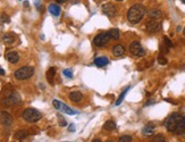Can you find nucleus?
Instances as JSON below:
<instances>
[{
    "label": "nucleus",
    "mask_w": 185,
    "mask_h": 142,
    "mask_svg": "<svg viewBox=\"0 0 185 142\" xmlns=\"http://www.w3.org/2000/svg\"><path fill=\"white\" fill-rule=\"evenodd\" d=\"M183 36H185V27H184V30H183Z\"/></svg>",
    "instance_id": "obj_38"
},
{
    "label": "nucleus",
    "mask_w": 185,
    "mask_h": 142,
    "mask_svg": "<svg viewBox=\"0 0 185 142\" xmlns=\"http://www.w3.org/2000/svg\"><path fill=\"white\" fill-rule=\"evenodd\" d=\"M152 142H167L162 134H158L152 139Z\"/></svg>",
    "instance_id": "obj_25"
},
{
    "label": "nucleus",
    "mask_w": 185,
    "mask_h": 142,
    "mask_svg": "<svg viewBox=\"0 0 185 142\" xmlns=\"http://www.w3.org/2000/svg\"><path fill=\"white\" fill-rule=\"evenodd\" d=\"M148 16H149V18L151 20H159L161 18V16H162V13L160 11L159 9H157V8H153V9L149 10V13H148Z\"/></svg>",
    "instance_id": "obj_14"
},
{
    "label": "nucleus",
    "mask_w": 185,
    "mask_h": 142,
    "mask_svg": "<svg viewBox=\"0 0 185 142\" xmlns=\"http://www.w3.org/2000/svg\"><path fill=\"white\" fill-rule=\"evenodd\" d=\"M168 49H169V48H168V47H166L165 43L160 46V50H161V52H164V54H167V52H168Z\"/></svg>",
    "instance_id": "obj_32"
},
{
    "label": "nucleus",
    "mask_w": 185,
    "mask_h": 142,
    "mask_svg": "<svg viewBox=\"0 0 185 142\" xmlns=\"http://www.w3.org/2000/svg\"><path fill=\"white\" fill-rule=\"evenodd\" d=\"M145 30L148 33H158L160 30H161V23H159L158 20H151L147 23V26H145Z\"/></svg>",
    "instance_id": "obj_9"
},
{
    "label": "nucleus",
    "mask_w": 185,
    "mask_h": 142,
    "mask_svg": "<svg viewBox=\"0 0 185 142\" xmlns=\"http://www.w3.org/2000/svg\"><path fill=\"white\" fill-rule=\"evenodd\" d=\"M74 124H71V127H69V131H71V132H74V131H75V128H74Z\"/></svg>",
    "instance_id": "obj_34"
},
{
    "label": "nucleus",
    "mask_w": 185,
    "mask_h": 142,
    "mask_svg": "<svg viewBox=\"0 0 185 142\" xmlns=\"http://www.w3.org/2000/svg\"><path fill=\"white\" fill-rule=\"evenodd\" d=\"M129 86H127V88H126V89H125V90H124V91L122 92V93H120V96L118 97L117 101L115 102V105H116V106H119V105H120V103L123 102L124 98H125V96H126V93H127V91H129Z\"/></svg>",
    "instance_id": "obj_24"
},
{
    "label": "nucleus",
    "mask_w": 185,
    "mask_h": 142,
    "mask_svg": "<svg viewBox=\"0 0 185 142\" xmlns=\"http://www.w3.org/2000/svg\"><path fill=\"white\" fill-rule=\"evenodd\" d=\"M103 128L106 131H113V130L116 128V123L114 122V121H111V119H109V121H107V122L103 124Z\"/></svg>",
    "instance_id": "obj_21"
},
{
    "label": "nucleus",
    "mask_w": 185,
    "mask_h": 142,
    "mask_svg": "<svg viewBox=\"0 0 185 142\" xmlns=\"http://www.w3.org/2000/svg\"><path fill=\"white\" fill-rule=\"evenodd\" d=\"M6 59L9 61V63H11V64H15V63H17V61L20 60V55L16 51H8L6 54Z\"/></svg>",
    "instance_id": "obj_12"
},
{
    "label": "nucleus",
    "mask_w": 185,
    "mask_h": 142,
    "mask_svg": "<svg viewBox=\"0 0 185 142\" xmlns=\"http://www.w3.org/2000/svg\"><path fill=\"white\" fill-rule=\"evenodd\" d=\"M26 137H29V132L25 130H20L15 133V139H17V140H23Z\"/></svg>",
    "instance_id": "obj_23"
},
{
    "label": "nucleus",
    "mask_w": 185,
    "mask_h": 142,
    "mask_svg": "<svg viewBox=\"0 0 185 142\" xmlns=\"http://www.w3.org/2000/svg\"><path fill=\"white\" fill-rule=\"evenodd\" d=\"M153 132H154V126L151 125V124L145 125L143 127V130H142V133H143L144 135H151V134H153Z\"/></svg>",
    "instance_id": "obj_22"
},
{
    "label": "nucleus",
    "mask_w": 185,
    "mask_h": 142,
    "mask_svg": "<svg viewBox=\"0 0 185 142\" xmlns=\"http://www.w3.org/2000/svg\"><path fill=\"white\" fill-rule=\"evenodd\" d=\"M118 142H132V137L131 135H122L119 137Z\"/></svg>",
    "instance_id": "obj_26"
},
{
    "label": "nucleus",
    "mask_w": 185,
    "mask_h": 142,
    "mask_svg": "<svg viewBox=\"0 0 185 142\" xmlns=\"http://www.w3.org/2000/svg\"><path fill=\"white\" fill-rule=\"evenodd\" d=\"M62 73H64V75L66 76V77H68V79H72V77H73L72 69H65V71L62 72Z\"/></svg>",
    "instance_id": "obj_31"
},
{
    "label": "nucleus",
    "mask_w": 185,
    "mask_h": 142,
    "mask_svg": "<svg viewBox=\"0 0 185 142\" xmlns=\"http://www.w3.org/2000/svg\"><path fill=\"white\" fill-rule=\"evenodd\" d=\"M164 43L166 45V47H168V48H173V42L168 39V36H164Z\"/></svg>",
    "instance_id": "obj_30"
},
{
    "label": "nucleus",
    "mask_w": 185,
    "mask_h": 142,
    "mask_svg": "<svg viewBox=\"0 0 185 142\" xmlns=\"http://www.w3.org/2000/svg\"><path fill=\"white\" fill-rule=\"evenodd\" d=\"M57 118H58V122H59V125H60V126H66L67 122L65 121V118H64L62 115H57Z\"/></svg>",
    "instance_id": "obj_29"
},
{
    "label": "nucleus",
    "mask_w": 185,
    "mask_h": 142,
    "mask_svg": "<svg viewBox=\"0 0 185 142\" xmlns=\"http://www.w3.org/2000/svg\"><path fill=\"white\" fill-rule=\"evenodd\" d=\"M0 75H5V71H4L1 67H0Z\"/></svg>",
    "instance_id": "obj_35"
},
{
    "label": "nucleus",
    "mask_w": 185,
    "mask_h": 142,
    "mask_svg": "<svg viewBox=\"0 0 185 142\" xmlns=\"http://www.w3.org/2000/svg\"><path fill=\"white\" fill-rule=\"evenodd\" d=\"M52 105H53V107L56 108L57 110L65 113V114H67V115H75V114H77L75 110H73L71 107H68L67 105H65L64 102L59 101V100H57V99H53Z\"/></svg>",
    "instance_id": "obj_6"
},
{
    "label": "nucleus",
    "mask_w": 185,
    "mask_h": 142,
    "mask_svg": "<svg viewBox=\"0 0 185 142\" xmlns=\"http://www.w3.org/2000/svg\"><path fill=\"white\" fill-rule=\"evenodd\" d=\"M20 100H21V98H20V96H18V93L13 90L9 94H7V96L2 99L1 105L5 106V107H11V106L16 105V103H18Z\"/></svg>",
    "instance_id": "obj_5"
},
{
    "label": "nucleus",
    "mask_w": 185,
    "mask_h": 142,
    "mask_svg": "<svg viewBox=\"0 0 185 142\" xmlns=\"http://www.w3.org/2000/svg\"><path fill=\"white\" fill-rule=\"evenodd\" d=\"M81 0H69V2L71 4H73V5H76V4H78Z\"/></svg>",
    "instance_id": "obj_33"
},
{
    "label": "nucleus",
    "mask_w": 185,
    "mask_h": 142,
    "mask_svg": "<svg viewBox=\"0 0 185 142\" xmlns=\"http://www.w3.org/2000/svg\"><path fill=\"white\" fill-rule=\"evenodd\" d=\"M65 1H66V0H57L58 4H62V2H65Z\"/></svg>",
    "instance_id": "obj_36"
},
{
    "label": "nucleus",
    "mask_w": 185,
    "mask_h": 142,
    "mask_svg": "<svg viewBox=\"0 0 185 142\" xmlns=\"http://www.w3.org/2000/svg\"><path fill=\"white\" fill-rule=\"evenodd\" d=\"M92 142H102V141H101L100 139H94V140H93Z\"/></svg>",
    "instance_id": "obj_37"
},
{
    "label": "nucleus",
    "mask_w": 185,
    "mask_h": 142,
    "mask_svg": "<svg viewBox=\"0 0 185 142\" xmlns=\"http://www.w3.org/2000/svg\"><path fill=\"white\" fill-rule=\"evenodd\" d=\"M21 1H22V0H21Z\"/></svg>",
    "instance_id": "obj_42"
},
{
    "label": "nucleus",
    "mask_w": 185,
    "mask_h": 142,
    "mask_svg": "<svg viewBox=\"0 0 185 142\" xmlns=\"http://www.w3.org/2000/svg\"><path fill=\"white\" fill-rule=\"evenodd\" d=\"M0 22H2V23H9L11 18H9V16L6 15V14H0Z\"/></svg>",
    "instance_id": "obj_27"
},
{
    "label": "nucleus",
    "mask_w": 185,
    "mask_h": 142,
    "mask_svg": "<svg viewBox=\"0 0 185 142\" xmlns=\"http://www.w3.org/2000/svg\"><path fill=\"white\" fill-rule=\"evenodd\" d=\"M108 63H109V59L107 57H97L94 59V65L97 67L106 66V65H108Z\"/></svg>",
    "instance_id": "obj_15"
},
{
    "label": "nucleus",
    "mask_w": 185,
    "mask_h": 142,
    "mask_svg": "<svg viewBox=\"0 0 185 142\" xmlns=\"http://www.w3.org/2000/svg\"><path fill=\"white\" fill-rule=\"evenodd\" d=\"M22 116L27 123H36L42 118V114L35 108H27L23 112Z\"/></svg>",
    "instance_id": "obj_3"
},
{
    "label": "nucleus",
    "mask_w": 185,
    "mask_h": 142,
    "mask_svg": "<svg viewBox=\"0 0 185 142\" xmlns=\"http://www.w3.org/2000/svg\"><path fill=\"white\" fill-rule=\"evenodd\" d=\"M144 14H145V7L141 4H136L132 6L127 11V20L132 24H138L142 20Z\"/></svg>",
    "instance_id": "obj_2"
},
{
    "label": "nucleus",
    "mask_w": 185,
    "mask_h": 142,
    "mask_svg": "<svg viewBox=\"0 0 185 142\" xmlns=\"http://www.w3.org/2000/svg\"><path fill=\"white\" fill-rule=\"evenodd\" d=\"M158 63H159L160 65H167L168 60H167V58H166L164 55H160V56L158 57Z\"/></svg>",
    "instance_id": "obj_28"
},
{
    "label": "nucleus",
    "mask_w": 185,
    "mask_h": 142,
    "mask_svg": "<svg viewBox=\"0 0 185 142\" xmlns=\"http://www.w3.org/2000/svg\"><path fill=\"white\" fill-rule=\"evenodd\" d=\"M49 11H50V14L53 16H59L60 15V7L56 4H51V5H49Z\"/></svg>",
    "instance_id": "obj_19"
},
{
    "label": "nucleus",
    "mask_w": 185,
    "mask_h": 142,
    "mask_svg": "<svg viewBox=\"0 0 185 142\" xmlns=\"http://www.w3.org/2000/svg\"><path fill=\"white\" fill-rule=\"evenodd\" d=\"M34 75V68L32 66H23L16 69L14 76L17 80H27Z\"/></svg>",
    "instance_id": "obj_4"
},
{
    "label": "nucleus",
    "mask_w": 185,
    "mask_h": 142,
    "mask_svg": "<svg viewBox=\"0 0 185 142\" xmlns=\"http://www.w3.org/2000/svg\"><path fill=\"white\" fill-rule=\"evenodd\" d=\"M2 41L5 42L6 45H13L15 41V36L13 33H6L2 36Z\"/></svg>",
    "instance_id": "obj_17"
},
{
    "label": "nucleus",
    "mask_w": 185,
    "mask_h": 142,
    "mask_svg": "<svg viewBox=\"0 0 185 142\" xmlns=\"http://www.w3.org/2000/svg\"><path fill=\"white\" fill-rule=\"evenodd\" d=\"M102 11L103 14H106L108 17H114V16L116 15V13H117V8L113 4L108 2V4H105L102 6Z\"/></svg>",
    "instance_id": "obj_11"
},
{
    "label": "nucleus",
    "mask_w": 185,
    "mask_h": 142,
    "mask_svg": "<svg viewBox=\"0 0 185 142\" xmlns=\"http://www.w3.org/2000/svg\"><path fill=\"white\" fill-rule=\"evenodd\" d=\"M107 142H115V141H111V140H109V141H107Z\"/></svg>",
    "instance_id": "obj_40"
},
{
    "label": "nucleus",
    "mask_w": 185,
    "mask_h": 142,
    "mask_svg": "<svg viewBox=\"0 0 185 142\" xmlns=\"http://www.w3.org/2000/svg\"><path fill=\"white\" fill-rule=\"evenodd\" d=\"M129 52H131V55L136 57H142L145 55L143 47L141 46V43L138 42V41H134L129 45Z\"/></svg>",
    "instance_id": "obj_7"
},
{
    "label": "nucleus",
    "mask_w": 185,
    "mask_h": 142,
    "mask_svg": "<svg viewBox=\"0 0 185 142\" xmlns=\"http://www.w3.org/2000/svg\"><path fill=\"white\" fill-rule=\"evenodd\" d=\"M69 99L73 102H80L83 99V94L81 91H72L69 93Z\"/></svg>",
    "instance_id": "obj_13"
},
{
    "label": "nucleus",
    "mask_w": 185,
    "mask_h": 142,
    "mask_svg": "<svg viewBox=\"0 0 185 142\" xmlns=\"http://www.w3.org/2000/svg\"><path fill=\"white\" fill-rule=\"evenodd\" d=\"M107 33H108L109 38L113 39V40H118L119 38H120L119 30H117V29H111V30H109Z\"/></svg>",
    "instance_id": "obj_20"
},
{
    "label": "nucleus",
    "mask_w": 185,
    "mask_h": 142,
    "mask_svg": "<svg viewBox=\"0 0 185 142\" xmlns=\"http://www.w3.org/2000/svg\"><path fill=\"white\" fill-rule=\"evenodd\" d=\"M56 76V68L55 67H51L47 71V80L50 84H53V77Z\"/></svg>",
    "instance_id": "obj_18"
},
{
    "label": "nucleus",
    "mask_w": 185,
    "mask_h": 142,
    "mask_svg": "<svg viewBox=\"0 0 185 142\" xmlns=\"http://www.w3.org/2000/svg\"><path fill=\"white\" fill-rule=\"evenodd\" d=\"M0 123L4 125V126H11V123H13V117L9 113L7 112H0Z\"/></svg>",
    "instance_id": "obj_10"
},
{
    "label": "nucleus",
    "mask_w": 185,
    "mask_h": 142,
    "mask_svg": "<svg viewBox=\"0 0 185 142\" xmlns=\"http://www.w3.org/2000/svg\"><path fill=\"white\" fill-rule=\"evenodd\" d=\"M116 1H123V0H116Z\"/></svg>",
    "instance_id": "obj_41"
},
{
    "label": "nucleus",
    "mask_w": 185,
    "mask_h": 142,
    "mask_svg": "<svg viewBox=\"0 0 185 142\" xmlns=\"http://www.w3.org/2000/svg\"><path fill=\"white\" fill-rule=\"evenodd\" d=\"M113 54L114 56L116 57H122L125 54V49L122 45H116V46L113 48Z\"/></svg>",
    "instance_id": "obj_16"
},
{
    "label": "nucleus",
    "mask_w": 185,
    "mask_h": 142,
    "mask_svg": "<svg viewBox=\"0 0 185 142\" xmlns=\"http://www.w3.org/2000/svg\"><path fill=\"white\" fill-rule=\"evenodd\" d=\"M109 40L110 38H109L108 33H99L93 39V45L96 47H103L108 43Z\"/></svg>",
    "instance_id": "obj_8"
},
{
    "label": "nucleus",
    "mask_w": 185,
    "mask_h": 142,
    "mask_svg": "<svg viewBox=\"0 0 185 142\" xmlns=\"http://www.w3.org/2000/svg\"><path fill=\"white\" fill-rule=\"evenodd\" d=\"M164 124L168 132L178 133L185 127V116L178 113H174L166 118Z\"/></svg>",
    "instance_id": "obj_1"
},
{
    "label": "nucleus",
    "mask_w": 185,
    "mask_h": 142,
    "mask_svg": "<svg viewBox=\"0 0 185 142\" xmlns=\"http://www.w3.org/2000/svg\"><path fill=\"white\" fill-rule=\"evenodd\" d=\"M180 1H182V2H183V4H185V0H180Z\"/></svg>",
    "instance_id": "obj_39"
}]
</instances>
